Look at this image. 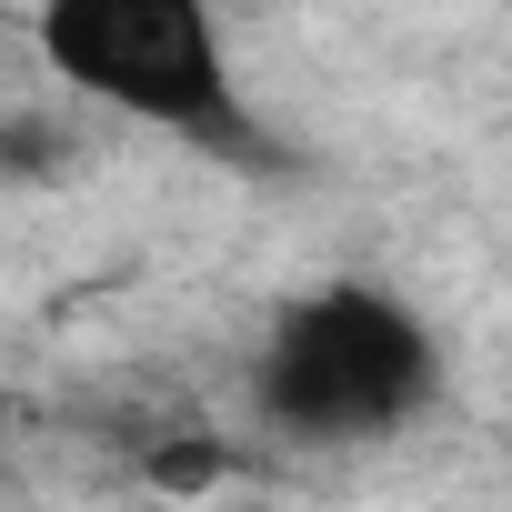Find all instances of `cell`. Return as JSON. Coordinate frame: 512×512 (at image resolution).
Wrapping results in <instances>:
<instances>
[{"label": "cell", "mask_w": 512, "mask_h": 512, "mask_svg": "<svg viewBox=\"0 0 512 512\" xmlns=\"http://www.w3.org/2000/svg\"><path fill=\"white\" fill-rule=\"evenodd\" d=\"M422 392H432V332L392 292H312L302 312H282L272 362H262V402L302 442L402 432Z\"/></svg>", "instance_id": "6da1fadb"}, {"label": "cell", "mask_w": 512, "mask_h": 512, "mask_svg": "<svg viewBox=\"0 0 512 512\" xmlns=\"http://www.w3.org/2000/svg\"><path fill=\"white\" fill-rule=\"evenodd\" d=\"M41 51L91 91L171 131H231L221 41L191 0H61L41 21Z\"/></svg>", "instance_id": "7a4b0ae2"}, {"label": "cell", "mask_w": 512, "mask_h": 512, "mask_svg": "<svg viewBox=\"0 0 512 512\" xmlns=\"http://www.w3.org/2000/svg\"><path fill=\"white\" fill-rule=\"evenodd\" d=\"M151 472H161V492H201V482H221V442H181V452H151Z\"/></svg>", "instance_id": "3957f363"}]
</instances>
